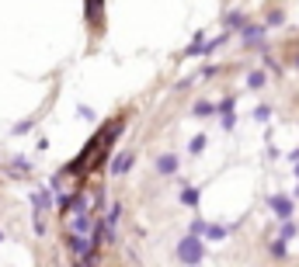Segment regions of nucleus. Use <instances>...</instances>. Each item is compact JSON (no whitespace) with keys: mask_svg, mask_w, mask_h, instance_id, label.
Instances as JSON below:
<instances>
[{"mask_svg":"<svg viewBox=\"0 0 299 267\" xmlns=\"http://www.w3.org/2000/svg\"><path fill=\"white\" fill-rule=\"evenodd\" d=\"M178 261H181V264H202V261H206V247H202V236L188 233V236L178 243Z\"/></svg>","mask_w":299,"mask_h":267,"instance_id":"f257e3e1","label":"nucleus"},{"mask_svg":"<svg viewBox=\"0 0 299 267\" xmlns=\"http://www.w3.org/2000/svg\"><path fill=\"white\" fill-rule=\"evenodd\" d=\"M84 17L90 31H104V0H84Z\"/></svg>","mask_w":299,"mask_h":267,"instance_id":"f03ea898","label":"nucleus"},{"mask_svg":"<svg viewBox=\"0 0 299 267\" xmlns=\"http://www.w3.org/2000/svg\"><path fill=\"white\" fill-rule=\"evenodd\" d=\"M132 160H136V153H132V149H122V153H115V156H112V174H115V177L129 174V170H132Z\"/></svg>","mask_w":299,"mask_h":267,"instance_id":"7ed1b4c3","label":"nucleus"},{"mask_svg":"<svg viewBox=\"0 0 299 267\" xmlns=\"http://www.w3.org/2000/svg\"><path fill=\"white\" fill-rule=\"evenodd\" d=\"M240 38H244V45H258L261 38H264V24H250V21H244L240 28Z\"/></svg>","mask_w":299,"mask_h":267,"instance_id":"20e7f679","label":"nucleus"},{"mask_svg":"<svg viewBox=\"0 0 299 267\" xmlns=\"http://www.w3.org/2000/svg\"><path fill=\"white\" fill-rule=\"evenodd\" d=\"M268 208H272L278 219H292V198H286V195H272V198H268Z\"/></svg>","mask_w":299,"mask_h":267,"instance_id":"39448f33","label":"nucleus"},{"mask_svg":"<svg viewBox=\"0 0 299 267\" xmlns=\"http://www.w3.org/2000/svg\"><path fill=\"white\" fill-rule=\"evenodd\" d=\"M216 111L223 115V129L230 132V129L236 125V97H226V101L220 104V108H216Z\"/></svg>","mask_w":299,"mask_h":267,"instance_id":"423d86ee","label":"nucleus"},{"mask_svg":"<svg viewBox=\"0 0 299 267\" xmlns=\"http://www.w3.org/2000/svg\"><path fill=\"white\" fill-rule=\"evenodd\" d=\"M32 208H35V215H46V212L52 208V191H46V188H38V191L32 195Z\"/></svg>","mask_w":299,"mask_h":267,"instance_id":"0eeeda50","label":"nucleus"},{"mask_svg":"<svg viewBox=\"0 0 299 267\" xmlns=\"http://www.w3.org/2000/svg\"><path fill=\"white\" fill-rule=\"evenodd\" d=\"M156 174H164V177L178 174V156H174V153H164V156L156 160Z\"/></svg>","mask_w":299,"mask_h":267,"instance_id":"6e6552de","label":"nucleus"},{"mask_svg":"<svg viewBox=\"0 0 299 267\" xmlns=\"http://www.w3.org/2000/svg\"><path fill=\"white\" fill-rule=\"evenodd\" d=\"M192 115H198V118H212V115H216V104H212V101H195Z\"/></svg>","mask_w":299,"mask_h":267,"instance_id":"1a4fd4ad","label":"nucleus"},{"mask_svg":"<svg viewBox=\"0 0 299 267\" xmlns=\"http://www.w3.org/2000/svg\"><path fill=\"white\" fill-rule=\"evenodd\" d=\"M264 83H268V73H264V69H254V73L247 76V87H254V90H261Z\"/></svg>","mask_w":299,"mask_h":267,"instance_id":"9d476101","label":"nucleus"},{"mask_svg":"<svg viewBox=\"0 0 299 267\" xmlns=\"http://www.w3.org/2000/svg\"><path fill=\"white\" fill-rule=\"evenodd\" d=\"M202 42H206V31H198V35L192 38V45L184 49V56H202Z\"/></svg>","mask_w":299,"mask_h":267,"instance_id":"9b49d317","label":"nucleus"},{"mask_svg":"<svg viewBox=\"0 0 299 267\" xmlns=\"http://www.w3.org/2000/svg\"><path fill=\"white\" fill-rule=\"evenodd\" d=\"M181 205L195 208V205H198V191H195V188H184V191H181Z\"/></svg>","mask_w":299,"mask_h":267,"instance_id":"f8f14e48","label":"nucleus"},{"mask_svg":"<svg viewBox=\"0 0 299 267\" xmlns=\"http://www.w3.org/2000/svg\"><path fill=\"white\" fill-rule=\"evenodd\" d=\"M244 21H247V17H244L240 10H233V14H226V28H230V31H236V28H240Z\"/></svg>","mask_w":299,"mask_h":267,"instance_id":"ddd939ff","label":"nucleus"},{"mask_svg":"<svg viewBox=\"0 0 299 267\" xmlns=\"http://www.w3.org/2000/svg\"><path fill=\"white\" fill-rule=\"evenodd\" d=\"M7 174H10V177H24V174H28V163H24V160H14V163L7 167Z\"/></svg>","mask_w":299,"mask_h":267,"instance_id":"4468645a","label":"nucleus"},{"mask_svg":"<svg viewBox=\"0 0 299 267\" xmlns=\"http://www.w3.org/2000/svg\"><path fill=\"white\" fill-rule=\"evenodd\" d=\"M278 236H282V240L289 243V240L296 236V222H292V219H282V233H278Z\"/></svg>","mask_w":299,"mask_h":267,"instance_id":"2eb2a0df","label":"nucleus"},{"mask_svg":"<svg viewBox=\"0 0 299 267\" xmlns=\"http://www.w3.org/2000/svg\"><path fill=\"white\" fill-rule=\"evenodd\" d=\"M286 254H289V250H286V240L278 236V240L272 243V257H275V261H286Z\"/></svg>","mask_w":299,"mask_h":267,"instance_id":"dca6fc26","label":"nucleus"},{"mask_svg":"<svg viewBox=\"0 0 299 267\" xmlns=\"http://www.w3.org/2000/svg\"><path fill=\"white\" fill-rule=\"evenodd\" d=\"M282 21H286V14H282V10H272L268 21H264V28H275V24H282Z\"/></svg>","mask_w":299,"mask_h":267,"instance_id":"f3484780","label":"nucleus"},{"mask_svg":"<svg viewBox=\"0 0 299 267\" xmlns=\"http://www.w3.org/2000/svg\"><path fill=\"white\" fill-rule=\"evenodd\" d=\"M202 146H206V135H195V139H192V146H188V153H192V156H198V153H202Z\"/></svg>","mask_w":299,"mask_h":267,"instance_id":"a211bd4d","label":"nucleus"},{"mask_svg":"<svg viewBox=\"0 0 299 267\" xmlns=\"http://www.w3.org/2000/svg\"><path fill=\"white\" fill-rule=\"evenodd\" d=\"M254 118H258V122H268V118H272V108H268V104L254 108Z\"/></svg>","mask_w":299,"mask_h":267,"instance_id":"6ab92c4d","label":"nucleus"},{"mask_svg":"<svg viewBox=\"0 0 299 267\" xmlns=\"http://www.w3.org/2000/svg\"><path fill=\"white\" fill-rule=\"evenodd\" d=\"M206 226H209V222H202V219H195V222H192V233H195V236H206Z\"/></svg>","mask_w":299,"mask_h":267,"instance_id":"aec40b11","label":"nucleus"},{"mask_svg":"<svg viewBox=\"0 0 299 267\" xmlns=\"http://www.w3.org/2000/svg\"><path fill=\"white\" fill-rule=\"evenodd\" d=\"M32 125H35V118H24V122H18V125H14V132L21 135V132H28V129H32Z\"/></svg>","mask_w":299,"mask_h":267,"instance_id":"412c9836","label":"nucleus"},{"mask_svg":"<svg viewBox=\"0 0 299 267\" xmlns=\"http://www.w3.org/2000/svg\"><path fill=\"white\" fill-rule=\"evenodd\" d=\"M216 73H220V66H206V69H202V73H198V76H202V80H212Z\"/></svg>","mask_w":299,"mask_h":267,"instance_id":"4be33fe9","label":"nucleus"},{"mask_svg":"<svg viewBox=\"0 0 299 267\" xmlns=\"http://www.w3.org/2000/svg\"><path fill=\"white\" fill-rule=\"evenodd\" d=\"M292 66H296V69H299V52H296V56H292Z\"/></svg>","mask_w":299,"mask_h":267,"instance_id":"5701e85b","label":"nucleus"},{"mask_svg":"<svg viewBox=\"0 0 299 267\" xmlns=\"http://www.w3.org/2000/svg\"><path fill=\"white\" fill-rule=\"evenodd\" d=\"M296 163H299V160H296ZM296 177H299V167H296Z\"/></svg>","mask_w":299,"mask_h":267,"instance_id":"b1692460","label":"nucleus"},{"mask_svg":"<svg viewBox=\"0 0 299 267\" xmlns=\"http://www.w3.org/2000/svg\"><path fill=\"white\" fill-rule=\"evenodd\" d=\"M296 195H299V188H296Z\"/></svg>","mask_w":299,"mask_h":267,"instance_id":"393cba45","label":"nucleus"},{"mask_svg":"<svg viewBox=\"0 0 299 267\" xmlns=\"http://www.w3.org/2000/svg\"><path fill=\"white\" fill-rule=\"evenodd\" d=\"M0 240H4V236H0Z\"/></svg>","mask_w":299,"mask_h":267,"instance_id":"a878e982","label":"nucleus"}]
</instances>
